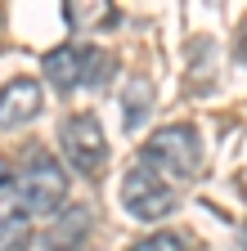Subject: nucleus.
Segmentation results:
<instances>
[{"instance_id": "f8f14e48", "label": "nucleus", "mask_w": 247, "mask_h": 251, "mask_svg": "<svg viewBox=\"0 0 247 251\" xmlns=\"http://www.w3.org/2000/svg\"><path fill=\"white\" fill-rule=\"evenodd\" d=\"M131 251H184V238L162 229V233H148V238H139Z\"/></svg>"}, {"instance_id": "39448f33", "label": "nucleus", "mask_w": 247, "mask_h": 251, "mask_svg": "<svg viewBox=\"0 0 247 251\" xmlns=\"http://www.w3.org/2000/svg\"><path fill=\"white\" fill-rule=\"evenodd\" d=\"M41 103H45V94H41V81L36 76L5 81V85H0V130H18V126L36 121L41 117Z\"/></svg>"}, {"instance_id": "7ed1b4c3", "label": "nucleus", "mask_w": 247, "mask_h": 251, "mask_svg": "<svg viewBox=\"0 0 247 251\" xmlns=\"http://www.w3.org/2000/svg\"><path fill=\"white\" fill-rule=\"evenodd\" d=\"M58 144H63L68 166L81 175H99L108 166V135L95 112H72L58 121Z\"/></svg>"}, {"instance_id": "f257e3e1", "label": "nucleus", "mask_w": 247, "mask_h": 251, "mask_svg": "<svg viewBox=\"0 0 247 251\" xmlns=\"http://www.w3.org/2000/svg\"><path fill=\"white\" fill-rule=\"evenodd\" d=\"M144 166H153L162 179H189L202 171V139L189 121H171L162 126V130H153L148 144H144V157H139Z\"/></svg>"}, {"instance_id": "f03ea898", "label": "nucleus", "mask_w": 247, "mask_h": 251, "mask_svg": "<svg viewBox=\"0 0 247 251\" xmlns=\"http://www.w3.org/2000/svg\"><path fill=\"white\" fill-rule=\"evenodd\" d=\"M63 193H68L63 166H58L50 152H32V157L23 162V171L14 175V184H9V198L32 215V220L63 211Z\"/></svg>"}, {"instance_id": "9b49d317", "label": "nucleus", "mask_w": 247, "mask_h": 251, "mask_svg": "<svg viewBox=\"0 0 247 251\" xmlns=\"http://www.w3.org/2000/svg\"><path fill=\"white\" fill-rule=\"evenodd\" d=\"M112 72V58L99 45H81V85H104Z\"/></svg>"}, {"instance_id": "20e7f679", "label": "nucleus", "mask_w": 247, "mask_h": 251, "mask_svg": "<svg viewBox=\"0 0 247 251\" xmlns=\"http://www.w3.org/2000/svg\"><path fill=\"white\" fill-rule=\"evenodd\" d=\"M121 206H126L135 220H166L175 211V184L162 179L153 166L135 162L121 179Z\"/></svg>"}, {"instance_id": "9d476101", "label": "nucleus", "mask_w": 247, "mask_h": 251, "mask_svg": "<svg viewBox=\"0 0 247 251\" xmlns=\"http://www.w3.org/2000/svg\"><path fill=\"white\" fill-rule=\"evenodd\" d=\"M63 18L77 31H85V27H112L117 9H108V5H63Z\"/></svg>"}, {"instance_id": "423d86ee", "label": "nucleus", "mask_w": 247, "mask_h": 251, "mask_svg": "<svg viewBox=\"0 0 247 251\" xmlns=\"http://www.w3.org/2000/svg\"><path fill=\"white\" fill-rule=\"evenodd\" d=\"M95 229V220H90V206H68V211H58L54 215V225L45 229V247L50 251H77L85 242V233Z\"/></svg>"}, {"instance_id": "6e6552de", "label": "nucleus", "mask_w": 247, "mask_h": 251, "mask_svg": "<svg viewBox=\"0 0 247 251\" xmlns=\"http://www.w3.org/2000/svg\"><path fill=\"white\" fill-rule=\"evenodd\" d=\"M27 238H32V215H27L5 188V193H0V251H23Z\"/></svg>"}, {"instance_id": "1a4fd4ad", "label": "nucleus", "mask_w": 247, "mask_h": 251, "mask_svg": "<svg viewBox=\"0 0 247 251\" xmlns=\"http://www.w3.org/2000/svg\"><path fill=\"white\" fill-rule=\"evenodd\" d=\"M148 112H153V81L148 76H135L126 90H121V126L135 135L139 126L148 121Z\"/></svg>"}, {"instance_id": "0eeeda50", "label": "nucleus", "mask_w": 247, "mask_h": 251, "mask_svg": "<svg viewBox=\"0 0 247 251\" xmlns=\"http://www.w3.org/2000/svg\"><path fill=\"white\" fill-rule=\"evenodd\" d=\"M41 76L58 90V94H72L81 90V45H58L41 58Z\"/></svg>"}, {"instance_id": "ddd939ff", "label": "nucleus", "mask_w": 247, "mask_h": 251, "mask_svg": "<svg viewBox=\"0 0 247 251\" xmlns=\"http://www.w3.org/2000/svg\"><path fill=\"white\" fill-rule=\"evenodd\" d=\"M9 184H14V175H9V166H5V162H0V193H5Z\"/></svg>"}]
</instances>
